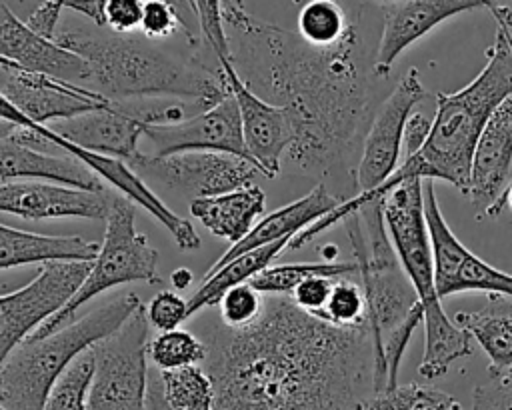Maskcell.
Listing matches in <instances>:
<instances>
[{"label":"cell","instance_id":"obj_2","mask_svg":"<svg viewBox=\"0 0 512 410\" xmlns=\"http://www.w3.org/2000/svg\"><path fill=\"white\" fill-rule=\"evenodd\" d=\"M214 410H358L374 378L370 326L338 328L268 296L244 330H208Z\"/></svg>","mask_w":512,"mask_h":410},{"label":"cell","instance_id":"obj_21","mask_svg":"<svg viewBox=\"0 0 512 410\" xmlns=\"http://www.w3.org/2000/svg\"><path fill=\"white\" fill-rule=\"evenodd\" d=\"M0 58L24 70L72 84L90 82L92 76L90 64L82 56L66 50L56 40L32 32L16 18L8 2H0Z\"/></svg>","mask_w":512,"mask_h":410},{"label":"cell","instance_id":"obj_10","mask_svg":"<svg viewBox=\"0 0 512 410\" xmlns=\"http://www.w3.org/2000/svg\"><path fill=\"white\" fill-rule=\"evenodd\" d=\"M94 262L44 264L26 286L0 298V362L44 322L54 318L82 288Z\"/></svg>","mask_w":512,"mask_h":410},{"label":"cell","instance_id":"obj_6","mask_svg":"<svg viewBox=\"0 0 512 410\" xmlns=\"http://www.w3.org/2000/svg\"><path fill=\"white\" fill-rule=\"evenodd\" d=\"M134 292L120 294L68 326L16 346L0 366L2 410H44L60 376L92 346L114 334L140 308Z\"/></svg>","mask_w":512,"mask_h":410},{"label":"cell","instance_id":"obj_46","mask_svg":"<svg viewBox=\"0 0 512 410\" xmlns=\"http://www.w3.org/2000/svg\"><path fill=\"white\" fill-rule=\"evenodd\" d=\"M170 282L172 286L178 290H186L190 284H192V272L188 268H176L172 274H170Z\"/></svg>","mask_w":512,"mask_h":410},{"label":"cell","instance_id":"obj_24","mask_svg":"<svg viewBox=\"0 0 512 410\" xmlns=\"http://www.w3.org/2000/svg\"><path fill=\"white\" fill-rule=\"evenodd\" d=\"M0 178L2 184L16 180H48L50 184H62L90 192L106 190L100 182V176L76 156H54L14 142H0Z\"/></svg>","mask_w":512,"mask_h":410},{"label":"cell","instance_id":"obj_15","mask_svg":"<svg viewBox=\"0 0 512 410\" xmlns=\"http://www.w3.org/2000/svg\"><path fill=\"white\" fill-rule=\"evenodd\" d=\"M0 94L20 114L40 126L62 122L110 104L100 92L52 76L24 70L0 58Z\"/></svg>","mask_w":512,"mask_h":410},{"label":"cell","instance_id":"obj_1","mask_svg":"<svg viewBox=\"0 0 512 410\" xmlns=\"http://www.w3.org/2000/svg\"><path fill=\"white\" fill-rule=\"evenodd\" d=\"M220 8L232 32L230 46L240 78L292 118L290 160L314 176L348 174L350 162L362 152L368 114H374V60H368L360 26L366 2L350 34L330 48L310 46L298 32L252 16L244 2L226 0Z\"/></svg>","mask_w":512,"mask_h":410},{"label":"cell","instance_id":"obj_20","mask_svg":"<svg viewBox=\"0 0 512 410\" xmlns=\"http://www.w3.org/2000/svg\"><path fill=\"white\" fill-rule=\"evenodd\" d=\"M382 12V32L376 44L374 76L386 78L396 58L444 20L486 6L480 0H406L376 2Z\"/></svg>","mask_w":512,"mask_h":410},{"label":"cell","instance_id":"obj_19","mask_svg":"<svg viewBox=\"0 0 512 410\" xmlns=\"http://www.w3.org/2000/svg\"><path fill=\"white\" fill-rule=\"evenodd\" d=\"M512 182V94L490 116L472 158L468 198L478 214L498 216Z\"/></svg>","mask_w":512,"mask_h":410},{"label":"cell","instance_id":"obj_38","mask_svg":"<svg viewBox=\"0 0 512 410\" xmlns=\"http://www.w3.org/2000/svg\"><path fill=\"white\" fill-rule=\"evenodd\" d=\"M336 280H340V278H326V276L308 278L294 290V294L290 298L294 300V304L300 310H304L306 314H310L314 318H320L330 300Z\"/></svg>","mask_w":512,"mask_h":410},{"label":"cell","instance_id":"obj_17","mask_svg":"<svg viewBox=\"0 0 512 410\" xmlns=\"http://www.w3.org/2000/svg\"><path fill=\"white\" fill-rule=\"evenodd\" d=\"M216 62L226 78L230 94L238 104L244 142L252 162L266 178L278 176L280 158L294 144V124L288 110L270 104L252 92L240 78L234 66V56H220Z\"/></svg>","mask_w":512,"mask_h":410},{"label":"cell","instance_id":"obj_42","mask_svg":"<svg viewBox=\"0 0 512 410\" xmlns=\"http://www.w3.org/2000/svg\"><path fill=\"white\" fill-rule=\"evenodd\" d=\"M430 128H432V120H428L420 112H412V116L408 118L406 128H404V142H402L404 158L414 156L424 146V142L428 140Z\"/></svg>","mask_w":512,"mask_h":410},{"label":"cell","instance_id":"obj_43","mask_svg":"<svg viewBox=\"0 0 512 410\" xmlns=\"http://www.w3.org/2000/svg\"><path fill=\"white\" fill-rule=\"evenodd\" d=\"M106 2L108 0H64V8L86 16L96 28H106Z\"/></svg>","mask_w":512,"mask_h":410},{"label":"cell","instance_id":"obj_23","mask_svg":"<svg viewBox=\"0 0 512 410\" xmlns=\"http://www.w3.org/2000/svg\"><path fill=\"white\" fill-rule=\"evenodd\" d=\"M340 204H342V200L338 196H334V192H330L326 184L314 186L306 196L274 210L272 214H268L260 222H256L252 232L244 240H240L238 244L230 246L206 270L204 276L214 274L216 270H220L224 264H228L230 260H234L240 254H246L250 250L262 248V246L286 240V238H294L298 232L310 228L312 224H316L320 218L330 214Z\"/></svg>","mask_w":512,"mask_h":410},{"label":"cell","instance_id":"obj_37","mask_svg":"<svg viewBox=\"0 0 512 410\" xmlns=\"http://www.w3.org/2000/svg\"><path fill=\"white\" fill-rule=\"evenodd\" d=\"M146 318L158 332L176 330L184 320H188V300L174 290H160L146 304Z\"/></svg>","mask_w":512,"mask_h":410},{"label":"cell","instance_id":"obj_47","mask_svg":"<svg viewBox=\"0 0 512 410\" xmlns=\"http://www.w3.org/2000/svg\"><path fill=\"white\" fill-rule=\"evenodd\" d=\"M504 202H508V206H510V210H512V182H510V186H508V190H506Z\"/></svg>","mask_w":512,"mask_h":410},{"label":"cell","instance_id":"obj_8","mask_svg":"<svg viewBox=\"0 0 512 410\" xmlns=\"http://www.w3.org/2000/svg\"><path fill=\"white\" fill-rule=\"evenodd\" d=\"M136 212L130 200L118 196L114 208L106 220V232L100 246V254L92 264V270L76 292V296L48 322H44L30 338H44L70 322H74V314L86 302L96 298L108 288L126 282H148L158 284L162 278L156 272L158 266V250L148 242V236L136 230Z\"/></svg>","mask_w":512,"mask_h":410},{"label":"cell","instance_id":"obj_27","mask_svg":"<svg viewBox=\"0 0 512 410\" xmlns=\"http://www.w3.org/2000/svg\"><path fill=\"white\" fill-rule=\"evenodd\" d=\"M454 322L470 334L486 352L492 380L506 376L512 370V300L490 298L480 310H462L454 314Z\"/></svg>","mask_w":512,"mask_h":410},{"label":"cell","instance_id":"obj_35","mask_svg":"<svg viewBox=\"0 0 512 410\" xmlns=\"http://www.w3.org/2000/svg\"><path fill=\"white\" fill-rule=\"evenodd\" d=\"M320 320L338 328H360L368 324V302L362 284L350 278H340L334 282L330 300L320 316Z\"/></svg>","mask_w":512,"mask_h":410},{"label":"cell","instance_id":"obj_18","mask_svg":"<svg viewBox=\"0 0 512 410\" xmlns=\"http://www.w3.org/2000/svg\"><path fill=\"white\" fill-rule=\"evenodd\" d=\"M118 196L90 192L50 182H4L0 186V210L24 220L50 218H88L108 220Z\"/></svg>","mask_w":512,"mask_h":410},{"label":"cell","instance_id":"obj_16","mask_svg":"<svg viewBox=\"0 0 512 410\" xmlns=\"http://www.w3.org/2000/svg\"><path fill=\"white\" fill-rule=\"evenodd\" d=\"M144 138L152 144L150 156L154 158L184 152H226L252 162L244 142L240 110L232 94L178 124L144 126Z\"/></svg>","mask_w":512,"mask_h":410},{"label":"cell","instance_id":"obj_45","mask_svg":"<svg viewBox=\"0 0 512 410\" xmlns=\"http://www.w3.org/2000/svg\"><path fill=\"white\" fill-rule=\"evenodd\" d=\"M486 8L494 14L496 20H502L508 28H512V6H510V2H486Z\"/></svg>","mask_w":512,"mask_h":410},{"label":"cell","instance_id":"obj_5","mask_svg":"<svg viewBox=\"0 0 512 410\" xmlns=\"http://www.w3.org/2000/svg\"><path fill=\"white\" fill-rule=\"evenodd\" d=\"M382 214L394 250L412 280L424 308V356L418 374L426 380L444 376L452 362L472 356V338L448 318L434 282L432 244L424 212V182L398 184L382 198Z\"/></svg>","mask_w":512,"mask_h":410},{"label":"cell","instance_id":"obj_29","mask_svg":"<svg viewBox=\"0 0 512 410\" xmlns=\"http://www.w3.org/2000/svg\"><path fill=\"white\" fill-rule=\"evenodd\" d=\"M334 2V0H308L300 6L296 18L298 36L310 46L330 48L340 44L352 30L362 2Z\"/></svg>","mask_w":512,"mask_h":410},{"label":"cell","instance_id":"obj_39","mask_svg":"<svg viewBox=\"0 0 512 410\" xmlns=\"http://www.w3.org/2000/svg\"><path fill=\"white\" fill-rule=\"evenodd\" d=\"M142 0H108L106 2V28L116 34H136L142 24Z\"/></svg>","mask_w":512,"mask_h":410},{"label":"cell","instance_id":"obj_40","mask_svg":"<svg viewBox=\"0 0 512 410\" xmlns=\"http://www.w3.org/2000/svg\"><path fill=\"white\" fill-rule=\"evenodd\" d=\"M472 410H512V380L498 378L490 384L476 386Z\"/></svg>","mask_w":512,"mask_h":410},{"label":"cell","instance_id":"obj_13","mask_svg":"<svg viewBox=\"0 0 512 410\" xmlns=\"http://www.w3.org/2000/svg\"><path fill=\"white\" fill-rule=\"evenodd\" d=\"M134 170L192 200L254 186V180L262 174L250 160L226 152H184L164 158L146 154Z\"/></svg>","mask_w":512,"mask_h":410},{"label":"cell","instance_id":"obj_34","mask_svg":"<svg viewBox=\"0 0 512 410\" xmlns=\"http://www.w3.org/2000/svg\"><path fill=\"white\" fill-rule=\"evenodd\" d=\"M94 368V354L88 350L60 376L46 400L44 410H86Z\"/></svg>","mask_w":512,"mask_h":410},{"label":"cell","instance_id":"obj_11","mask_svg":"<svg viewBox=\"0 0 512 410\" xmlns=\"http://www.w3.org/2000/svg\"><path fill=\"white\" fill-rule=\"evenodd\" d=\"M424 96L426 90L420 82V72L418 68H410L372 114L362 142V152L354 168L356 194L374 192L396 172L400 166L406 122L412 116L414 106L422 102Z\"/></svg>","mask_w":512,"mask_h":410},{"label":"cell","instance_id":"obj_32","mask_svg":"<svg viewBox=\"0 0 512 410\" xmlns=\"http://www.w3.org/2000/svg\"><path fill=\"white\" fill-rule=\"evenodd\" d=\"M358 410H464L448 392L424 384H406L366 396Z\"/></svg>","mask_w":512,"mask_h":410},{"label":"cell","instance_id":"obj_3","mask_svg":"<svg viewBox=\"0 0 512 410\" xmlns=\"http://www.w3.org/2000/svg\"><path fill=\"white\" fill-rule=\"evenodd\" d=\"M56 42L90 64L92 90L112 102L178 98L212 108L230 90L204 46L178 52L142 34H116L96 26L58 28Z\"/></svg>","mask_w":512,"mask_h":410},{"label":"cell","instance_id":"obj_31","mask_svg":"<svg viewBox=\"0 0 512 410\" xmlns=\"http://www.w3.org/2000/svg\"><path fill=\"white\" fill-rule=\"evenodd\" d=\"M164 396L172 410H214L216 390L202 366H186L162 372Z\"/></svg>","mask_w":512,"mask_h":410},{"label":"cell","instance_id":"obj_9","mask_svg":"<svg viewBox=\"0 0 512 410\" xmlns=\"http://www.w3.org/2000/svg\"><path fill=\"white\" fill-rule=\"evenodd\" d=\"M148 328L146 306H140L122 328L90 348L96 368L86 410H144Z\"/></svg>","mask_w":512,"mask_h":410},{"label":"cell","instance_id":"obj_48","mask_svg":"<svg viewBox=\"0 0 512 410\" xmlns=\"http://www.w3.org/2000/svg\"><path fill=\"white\" fill-rule=\"evenodd\" d=\"M502 378H508V380H512V370H510L506 376H502Z\"/></svg>","mask_w":512,"mask_h":410},{"label":"cell","instance_id":"obj_41","mask_svg":"<svg viewBox=\"0 0 512 410\" xmlns=\"http://www.w3.org/2000/svg\"><path fill=\"white\" fill-rule=\"evenodd\" d=\"M64 10V2H40L30 14L28 20L24 22L32 32L38 36L56 40L58 32V20Z\"/></svg>","mask_w":512,"mask_h":410},{"label":"cell","instance_id":"obj_25","mask_svg":"<svg viewBox=\"0 0 512 410\" xmlns=\"http://www.w3.org/2000/svg\"><path fill=\"white\" fill-rule=\"evenodd\" d=\"M98 242L82 236H48L0 224V268H16L38 262H94L100 254Z\"/></svg>","mask_w":512,"mask_h":410},{"label":"cell","instance_id":"obj_12","mask_svg":"<svg viewBox=\"0 0 512 410\" xmlns=\"http://www.w3.org/2000/svg\"><path fill=\"white\" fill-rule=\"evenodd\" d=\"M424 212L434 258L436 292L442 298L460 292H484L490 298L512 300V274L472 254L446 224L436 200L434 184L424 182Z\"/></svg>","mask_w":512,"mask_h":410},{"label":"cell","instance_id":"obj_22","mask_svg":"<svg viewBox=\"0 0 512 410\" xmlns=\"http://www.w3.org/2000/svg\"><path fill=\"white\" fill-rule=\"evenodd\" d=\"M144 126L146 124L132 118L110 100V104L102 108L54 122L48 128L74 146L124 160L130 168H136L146 156L138 148V140L144 136Z\"/></svg>","mask_w":512,"mask_h":410},{"label":"cell","instance_id":"obj_33","mask_svg":"<svg viewBox=\"0 0 512 410\" xmlns=\"http://www.w3.org/2000/svg\"><path fill=\"white\" fill-rule=\"evenodd\" d=\"M148 358L154 368L162 372L178 370L186 366H196L198 362H206L208 346L192 332L176 328L170 332H160L148 342Z\"/></svg>","mask_w":512,"mask_h":410},{"label":"cell","instance_id":"obj_30","mask_svg":"<svg viewBox=\"0 0 512 410\" xmlns=\"http://www.w3.org/2000/svg\"><path fill=\"white\" fill-rule=\"evenodd\" d=\"M350 274H358L356 262H300V264H278L268 266L258 276L250 280V284L264 296H284L290 298L294 290L314 276L326 278H348Z\"/></svg>","mask_w":512,"mask_h":410},{"label":"cell","instance_id":"obj_36","mask_svg":"<svg viewBox=\"0 0 512 410\" xmlns=\"http://www.w3.org/2000/svg\"><path fill=\"white\" fill-rule=\"evenodd\" d=\"M264 308V294H260L250 282L228 290L218 304L220 322L230 330H244L252 326L264 314Z\"/></svg>","mask_w":512,"mask_h":410},{"label":"cell","instance_id":"obj_28","mask_svg":"<svg viewBox=\"0 0 512 410\" xmlns=\"http://www.w3.org/2000/svg\"><path fill=\"white\" fill-rule=\"evenodd\" d=\"M292 238L250 250L246 254L236 256L234 260H230L228 264H224L220 270H216L210 276L202 278L200 288L192 294V298L188 300V318H192L194 314H198L204 308H212L218 306L222 296L240 286L250 282L254 276H258L262 270H266L268 266H272V260L284 250L288 248Z\"/></svg>","mask_w":512,"mask_h":410},{"label":"cell","instance_id":"obj_4","mask_svg":"<svg viewBox=\"0 0 512 410\" xmlns=\"http://www.w3.org/2000/svg\"><path fill=\"white\" fill-rule=\"evenodd\" d=\"M498 30L482 72L456 92L436 94V114L424 146L400 162L374 192L356 194L360 206L382 200L406 180H444L468 194L476 144L494 110L512 94V28L496 20Z\"/></svg>","mask_w":512,"mask_h":410},{"label":"cell","instance_id":"obj_14","mask_svg":"<svg viewBox=\"0 0 512 410\" xmlns=\"http://www.w3.org/2000/svg\"><path fill=\"white\" fill-rule=\"evenodd\" d=\"M0 120H8L12 124H30L32 128H36L54 148L64 150L66 154L76 156L80 162H84L90 170H94L102 180H106L112 188H116L126 200L142 206L146 212H150L174 238L176 246L180 250H196L200 248L202 240L198 236V232L194 230V226L178 216L174 210H170L162 198L142 180V176L130 168L124 160L112 158V156H102V154H94L88 152L80 146H74L70 142H66L64 138H60L52 128L48 126H40L34 124L32 120H28L24 114H20L10 102L2 100V114Z\"/></svg>","mask_w":512,"mask_h":410},{"label":"cell","instance_id":"obj_44","mask_svg":"<svg viewBox=\"0 0 512 410\" xmlns=\"http://www.w3.org/2000/svg\"><path fill=\"white\" fill-rule=\"evenodd\" d=\"M144 410H172L166 396H164V384H162V376H160L158 368L148 370Z\"/></svg>","mask_w":512,"mask_h":410},{"label":"cell","instance_id":"obj_26","mask_svg":"<svg viewBox=\"0 0 512 410\" xmlns=\"http://www.w3.org/2000/svg\"><path fill=\"white\" fill-rule=\"evenodd\" d=\"M264 204L266 196L254 184L222 196L192 200L190 212L214 236L224 238L234 246L252 232L254 220L264 212Z\"/></svg>","mask_w":512,"mask_h":410},{"label":"cell","instance_id":"obj_7","mask_svg":"<svg viewBox=\"0 0 512 410\" xmlns=\"http://www.w3.org/2000/svg\"><path fill=\"white\" fill-rule=\"evenodd\" d=\"M350 238L352 260L368 302V326L374 342L372 394L386 390L384 338L402 326L420 306L418 292L408 278L386 230L382 200L364 204L342 220Z\"/></svg>","mask_w":512,"mask_h":410}]
</instances>
